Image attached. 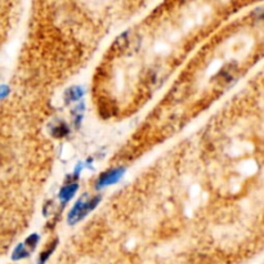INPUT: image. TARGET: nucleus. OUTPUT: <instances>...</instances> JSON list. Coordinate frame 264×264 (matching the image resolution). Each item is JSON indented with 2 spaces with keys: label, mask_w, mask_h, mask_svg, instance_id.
I'll return each mask as SVG.
<instances>
[{
  "label": "nucleus",
  "mask_w": 264,
  "mask_h": 264,
  "mask_svg": "<svg viewBox=\"0 0 264 264\" xmlns=\"http://www.w3.org/2000/svg\"><path fill=\"white\" fill-rule=\"evenodd\" d=\"M75 191H76V184L68 186V187L63 188V191L61 192V197H62L63 200L70 199V197L75 194Z\"/></svg>",
  "instance_id": "nucleus-1"
},
{
  "label": "nucleus",
  "mask_w": 264,
  "mask_h": 264,
  "mask_svg": "<svg viewBox=\"0 0 264 264\" xmlns=\"http://www.w3.org/2000/svg\"><path fill=\"white\" fill-rule=\"evenodd\" d=\"M119 174H120V170H114V172L103 175V178L101 179V184H107V183H111L112 180H115L117 177H119Z\"/></svg>",
  "instance_id": "nucleus-2"
}]
</instances>
